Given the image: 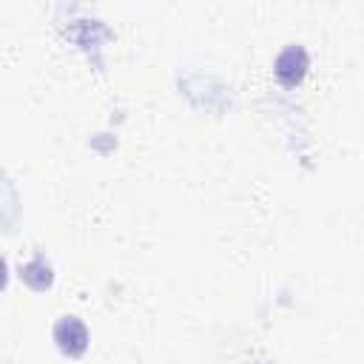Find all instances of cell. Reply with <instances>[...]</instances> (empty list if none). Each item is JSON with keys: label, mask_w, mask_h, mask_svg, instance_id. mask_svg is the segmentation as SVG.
Instances as JSON below:
<instances>
[{"label": "cell", "mask_w": 364, "mask_h": 364, "mask_svg": "<svg viewBox=\"0 0 364 364\" xmlns=\"http://www.w3.org/2000/svg\"><path fill=\"white\" fill-rule=\"evenodd\" d=\"M304 68H307V54H304L299 46L284 48V51L279 54V60H276V74H279V80L287 82V85L299 82V80L304 77Z\"/></svg>", "instance_id": "7a4b0ae2"}, {"label": "cell", "mask_w": 364, "mask_h": 364, "mask_svg": "<svg viewBox=\"0 0 364 364\" xmlns=\"http://www.w3.org/2000/svg\"><path fill=\"white\" fill-rule=\"evenodd\" d=\"M54 338H57V344L68 353V355H80L82 350H85V327H82V321L80 318H74V316H63L60 321H57V327H54Z\"/></svg>", "instance_id": "6da1fadb"}]
</instances>
